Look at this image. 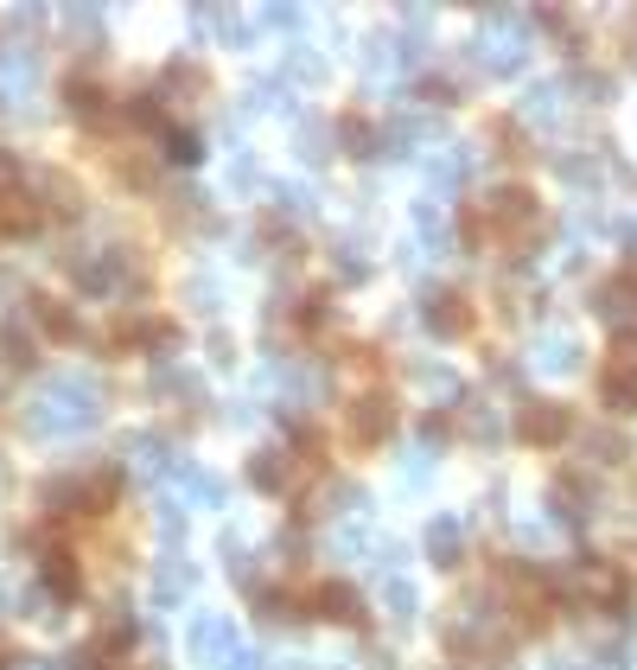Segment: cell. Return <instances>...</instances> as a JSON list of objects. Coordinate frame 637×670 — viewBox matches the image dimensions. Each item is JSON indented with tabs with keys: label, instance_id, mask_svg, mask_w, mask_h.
I'll list each match as a JSON object with an SVG mask.
<instances>
[{
	"label": "cell",
	"instance_id": "6da1fadb",
	"mask_svg": "<svg viewBox=\"0 0 637 670\" xmlns=\"http://www.w3.org/2000/svg\"><path fill=\"white\" fill-rule=\"evenodd\" d=\"M102 422V384L90 370H51L39 396L25 403V435L39 440H64V435H83Z\"/></svg>",
	"mask_w": 637,
	"mask_h": 670
},
{
	"label": "cell",
	"instance_id": "7a4b0ae2",
	"mask_svg": "<svg viewBox=\"0 0 637 670\" xmlns=\"http://www.w3.org/2000/svg\"><path fill=\"white\" fill-rule=\"evenodd\" d=\"M76 294H90V301H109V294H122V287L141 282V268H134V250H90V256H71Z\"/></svg>",
	"mask_w": 637,
	"mask_h": 670
},
{
	"label": "cell",
	"instance_id": "3957f363",
	"mask_svg": "<svg viewBox=\"0 0 637 670\" xmlns=\"http://www.w3.org/2000/svg\"><path fill=\"white\" fill-rule=\"evenodd\" d=\"M185 651L198 658V664H210V670H224L236 651H243V639H236V626H229L224 613H198L192 626H185Z\"/></svg>",
	"mask_w": 637,
	"mask_h": 670
},
{
	"label": "cell",
	"instance_id": "277c9868",
	"mask_svg": "<svg viewBox=\"0 0 637 670\" xmlns=\"http://www.w3.org/2000/svg\"><path fill=\"white\" fill-rule=\"evenodd\" d=\"M421 326H428L440 345H453V338L472 333V301H465V294H453V287H433L428 301H421Z\"/></svg>",
	"mask_w": 637,
	"mask_h": 670
},
{
	"label": "cell",
	"instance_id": "5b68a950",
	"mask_svg": "<svg viewBox=\"0 0 637 670\" xmlns=\"http://www.w3.org/2000/svg\"><path fill=\"white\" fill-rule=\"evenodd\" d=\"M479 180V148H440V154L428 160V185H433V199H453V192H465V185Z\"/></svg>",
	"mask_w": 637,
	"mask_h": 670
},
{
	"label": "cell",
	"instance_id": "8992f818",
	"mask_svg": "<svg viewBox=\"0 0 637 670\" xmlns=\"http://www.w3.org/2000/svg\"><path fill=\"white\" fill-rule=\"evenodd\" d=\"M345 428H351L357 447H382V440L395 435V403H389L382 389H370V396L351 403V422H345Z\"/></svg>",
	"mask_w": 637,
	"mask_h": 670
},
{
	"label": "cell",
	"instance_id": "52a82bcc",
	"mask_svg": "<svg viewBox=\"0 0 637 670\" xmlns=\"http://www.w3.org/2000/svg\"><path fill=\"white\" fill-rule=\"evenodd\" d=\"M530 370H542V377H574L581 370V338L567 333V326H548V333L535 338Z\"/></svg>",
	"mask_w": 637,
	"mask_h": 670
},
{
	"label": "cell",
	"instance_id": "ba28073f",
	"mask_svg": "<svg viewBox=\"0 0 637 670\" xmlns=\"http://www.w3.org/2000/svg\"><path fill=\"white\" fill-rule=\"evenodd\" d=\"M516 435L535 440V447H555V440L574 435V415L561 409V403H523L516 409Z\"/></svg>",
	"mask_w": 637,
	"mask_h": 670
},
{
	"label": "cell",
	"instance_id": "9c48e42d",
	"mask_svg": "<svg viewBox=\"0 0 637 670\" xmlns=\"http://www.w3.org/2000/svg\"><path fill=\"white\" fill-rule=\"evenodd\" d=\"M516 115H523L530 129H561V115H567V83H530V90L516 97Z\"/></svg>",
	"mask_w": 637,
	"mask_h": 670
},
{
	"label": "cell",
	"instance_id": "30bf717a",
	"mask_svg": "<svg viewBox=\"0 0 637 670\" xmlns=\"http://www.w3.org/2000/svg\"><path fill=\"white\" fill-rule=\"evenodd\" d=\"M166 486H173L178 498L192 505V511H210V505H224V479H217V473H204L198 460H178Z\"/></svg>",
	"mask_w": 637,
	"mask_h": 670
},
{
	"label": "cell",
	"instance_id": "8fae6325",
	"mask_svg": "<svg viewBox=\"0 0 637 670\" xmlns=\"http://www.w3.org/2000/svg\"><path fill=\"white\" fill-rule=\"evenodd\" d=\"M599 389H606L612 409H637V338L612 352V364H606V377H599Z\"/></svg>",
	"mask_w": 637,
	"mask_h": 670
},
{
	"label": "cell",
	"instance_id": "7c38bea8",
	"mask_svg": "<svg viewBox=\"0 0 637 670\" xmlns=\"http://www.w3.org/2000/svg\"><path fill=\"white\" fill-rule=\"evenodd\" d=\"M459 435L479 440V447H497V440L510 435V415L497 409V403H479V396H472V403H459Z\"/></svg>",
	"mask_w": 637,
	"mask_h": 670
},
{
	"label": "cell",
	"instance_id": "4fadbf2b",
	"mask_svg": "<svg viewBox=\"0 0 637 670\" xmlns=\"http://www.w3.org/2000/svg\"><path fill=\"white\" fill-rule=\"evenodd\" d=\"M479 211L491 217V231H510V224L523 231V224H535V192H523V185H504V192H491Z\"/></svg>",
	"mask_w": 637,
	"mask_h": 670
},
{
	"label": "cell",
	"instance_id": "5bb4252c",
	"mask_svg": "<svg viewBox=\"0 0 637 670\" xmlns=\"http://www.w3.org/2000/svg\"><path fill=\"white\" fill-rule=\"evenodd\" d=\"M421 141H428V115L395 109V115L377 129V154H421Z\"/></svg>",
	"mask_w": 637,
	"mask_h": 670
},
{
	"label": "cell",
	"instance_id": "9a60e30c",
	"mask_svg": "<svg viewBox=\"0 0 637 670\" xmlns=\"http://www.w3.org/2000/svg\"><path fill=\"white\" fill-rule=\"evenodd\" d=\"M192 581H198V568L185 562V556H160L153 562V607H178L192 593Z\"/></svg>",
	"mask_w": 637,
	"mask_h": 670
},
{
	"label": "cell",
	"instance_id": "2e32d148",
	"mask_svg": "<svg viewBox=\"0 0 637 670\" xmlns=\"http://www.w3.org/2000/svg\"><path fill=\"white\" fill-rule=\"evenodd\" d=\"M294 466H300V454H287V447H261L249 460V486L255 491H287L294 486Z\"/></svg>",
	"mask_w": 637,
	"mask_h": 670
},
{
	"label": "cell",
	"instance_id": "e0dca14e",
	"mask_svg": "<svg viewBox=\"0 0 637 670\" xmlns=\"http://www.w3.org/2000/svg\"><path fill=\"white\" fill-rule=\"evenodd\" d=\"M421 549H428V562H440V568H453L459 562V549H465V524H459L453 511H440L421 530Z\"/></svg>",
	"mask_w": 637,
	"mask_h": 670
},
{
	"label": "cell",
	"instance_id": "ac0fdd59",
	"mask_svg": "<svg viewBox=\"0 0 637 670\" xmlns=\"http://www.w3.org/2000/svg\"><path fill=\"white\" fill-rule=\"evenodd\" d=\"M39 575H45V593H51V600H76V593H83V568H76L71 549H45Z\"/></svg>",
	"mask_w": 637,
	"mask_h": 670
},
{
	"label": "cell",
	"instance_id": "d6986e66",
	"mask_svg": "<svg viewBox=\"0 0 637 670\" xmlns=\"http://www.w3.org/2000/svg\"><path fill=\"white\" fill-rule=\"evenodd\" d=\"M39 364V338L25 333L20 319H7L0 326V370H32Z\"/></svg>",
	"mask_w": 637,
	"mask_h": 670
},
{
	"label": "cell",
	"instance_id": "ffe728a7",
	"mask_svg": "<svg viewBox=\"0 0 637 670\" xmlns=\"http://www.w3.org/2000/svg\"><path fill=\"white\" fill-rule=\"evenodd\" d=\"M127 460L141 466V473H153V479H173L178 454H173V447H166L160 435H134V440H127Z\"/></svg>",
	"mask_w": 637,
	"mask_h": 670
},
{
	"label": "cell",
	"instance_id": "44dd1931",
	"mask_svg": "<svg viewBox=\"0 0 637 670\" xmlns=\"http://www.w3.org/2000/svg\"><path fill=\"white\" fill-rule=\"evenodd\" d=\"M32 319H39V333H45V338H58V345L83 333V326H76V313L64 307V301H51V294H32Z\"/></svg>",
	"mask_w": 637,
	"mask_h": 670
},
{
	"label": "cell",
	"instance_id": "7402d4cb",
	"mask_svg": "<svg viewBox=\"0 0 637 670\" xmlns=\"http://www.w3.org/2000/svg\"><path fill=\"white\" fill-rule=\"evenodd\" d=\"M319 613L338 619V626H357V619H363V600H357L351 581H326V588H319Z\"/></svg>",
	"mask_w": 637,
	"mask_h": 670
},
{
	"label": "cell",
	"instance_id": "603a6c76",
	"mask_svg": "<svg viewBox=\"0 0 637 670\" xmlns=\"http://www.w3.org/2000/svg\"><path fill=\"white\" fill-rule=\"evenodd\" d=\"M64 103H71V115L96 122V115H109V90H102L96 78H71L64 83Z\"/></svg>",
	"mask_w": 637,
	"mask_h": 670
},
{
	"label": "cell",
	"instance_id": "cb8c5ba5",
	"mask_svg": "<svg viewBox=\"0 0 637 670\" xmlns=\"http://www.w3.org/2000/svg\"><path fill=\"white\" fill-rule=\"evenodd\" d=\"M160 97H178V103H192V97H204V71L192 64V58H178V64H166V71H160Z\"/></svg>",
	"mask_w": 637,
	"mask_h": 670
},
{
	"label": "cell",
	"instance_id": "d4e9b609",
	"mask_svg": "<svg viewBox=\"0 0 637 670\" xmlns=\"http://www.w3.org/2000/svg\"><path fill=\"white\" fill-rule=\"evenodd\" d=\"M555 180H567L574 192H593V185H599V160L581 154V148H567V154H555Z\"/></svg>",
	"mask_w": 637,
	"mask_h": 670
},
{
	"label": "cell",
	"instance_id": "484cf974",
	"mask_svg": "<svg viewBox=\"0 0 637 670\" xmlns=\"http://www.w3.org/2000/svg\"><path fill=\"white\" fill-rule=\"evenodd\" d=\"M382 607H389L395 619H414V607H421V593H414V581H408L402 568L382 575Z\"/></svg>",
	"mask_w": 637,
	"mask_h": 670
},
{
	"label": "cell",
	"instance_id": "4316f807",
	"mask_svg": "<svg viewBox=\"0 0 637 670\" xmlns=\"http://www.w3.org/2000/svg\"><path fill=\"white\" fill-rule=\"evenodd\" d=\"M586 460L593 466H618L625 460V435H618V428H586Z\"/></svg>",
	"mask_w": 637,
	"mask_h": 670
},
{
	"label": "cell",
	"instance_id": "83f0119b",
	"mask_svg": "<svg viewBox=\"0 0 637 670\" xmlns=\"http://www.w3.org/2000/svg\"><path fill=\"white\" fill-rule=\"evenodd\" d=\"M363 549H382V542H370V530H357L351 517H338V530H331V556H345V562H363Z\"/></svg>",
	"mask_w": 637,
	"mask_h": 670
},
{
	"label": "cell",
	"instance_id": "f1b7e54d",
	"mask_svg": "<svg viewBox=\"0 0 637 670\" xmlns=\"http://www.w3.org/2000/svg\"><path fill=\"white\" fill-rule=\"evenodd\" d=\"M294 141H300V148H294V154H300V160H326V154H331V129H326V122H319V115H306V122H300V134H294Z\"/></svg>",
	"mask_w": 637,
	"mask_h": 670
},
{
	"label": "cell",
	"instance_id": "f546056e",
	"mask_svg": "<svg viewBox=\"0 0 637 670\" xmlns=\"http://www.w3.org/2000/svg\"><path fill=\"white\" fill-rule=\"evenodd\" d=\"M39 192H45V205L58 211V217H76V211H83V205H76V185L64 180V173H45V180H39Z\"/></svg>",
	"mask_w": 637,
	"mask_h": 670
},
{
	"label": "cell",
	"instance_id": "4dcf8cb0",
	"mask_svg": "<svg viewBox=\"0 0 637 670\" xmlns=\"http://www.w3.org/2000/svg\"><path fill=\"white\" fill-rule=\"evenodd\" d=\"M280 78H287V83H319V78H326V64H319V52L294 45V52H287V64H280Z\"/></svg>",
	"mask_w": 637,
	"mask_h": 670
},
{
	"label": "cell",
	"instance_id": "1f68e13d",
	"mask_svg": "<svg viewBox=\"0 0 637 670\" xmlns=\"http://www.w3.org/2000/svg\"><path fill=\"white\" fill-rule=\"evenodd\" d=\"M153 396H185V403H198V377H192V370H173V364H166V370L153 377Z\"/></svg>",
	"mask_w": 637,
	"mask_h": 670
},
{
	"label": "cell",
	"instance_id": "d6a6232c",
	"mask_svg": "<svg viewBox=\"0 0 637 670\" xmlns=\"http://www.w3.org/2000/svg\"><path fill=\"white\" fill-rule=\"evenodd\" d=\"M64 27H71L76 39H102L109 20H102V7H64Z\"/></svg>",
	"mask_w": 637,
	"mask_h": 670
},
{
	"label": "cell",
	"instance_id": "836d02e7",
	"mask_svg": "<svg viewBox=\"0 0 637 670\" xmlns=\"http://www.w3.org/2000/svg\"><path fill=\"white\" fill-rule=\"evenodd\" d=\"M204 154V141L192 129H166V160H178V166H192V160Z\"/></svg>",
	"mask_w": 637,
	"mask_h": 670
},
{
	"label": "cell",
	"instance_id": "e575fe53",
	"mask_svg": "<svg viewBox=\"0 0 637 670\" xmlns=\"http://www.w3.org/2000/svg\"><path fill=\"white\" fill-rule=\"evenodd\" d=\"M567 90H581V103H606L612 97V78L606 71H574V83Z\"/></svg>",
	"mask_w": 637,
	"mask_h": 670
},
{
	"label": "cell",
	"instance_id": "d590c367",
	"mask_svg": "<svg viewBox=\"0 0 637 670\" xmlns=\"http://www.w3.org/2000/svg\"><path fill=\"white\" fill-rule=\"evenodd\" d=\"M338 141H345V154H377V129L370 122H345Z\"/></svg>",
	"mask_w": 637,
	"mask_h": 670
},
{
	"label": "cell",
	"instance_id": "8d00e7d4",
	"mask_svg": "<svg viewBox=\"0 0 637 670\" xmlns=\"http://www.w3.org/2000/svg\"><path fill=\"white\" fill-rule=\"evenodd\" d=\"M428 479H433V454L428 447H414V454L402 460V486H428Z\"/></svg>",
	"mask_w": 637,
	"mask_h": 670
},
{
	"label": "cell",
	"instance_id": "74e56055",
	"mask_svg": "<svg viewBox=\"0 0 637 670\" xmlns=\"http://www.w3.org/2000/svg\"><path fill=\"white\" fill-rule=\"evenodd\" d=\"M331 262H338V275H345V282H351V275L363 282V250H357V243H338V256H331Z\"/></svg>",
	"mask_w": 637,
	"mask_h": 670
},
{
	"label": "cell",
	"instance_id": "f35d334b",
	"mask_svg": "<svg viewBox=\"0 0 637 670\" xmlns=\"http://www.w3.org/2000/svg\"><path fill=\"white\" fill-rule=\"evenodd\" d=\"M421 97H428L433 109H446V103H459V90H453V83H446V78H428V83H421Z\"/></svg>",
	"mask_w": 637,
	"mask_h": 670
},
{
	"label": "cell",
	"instance_id": "ab89813d",
	"mask_svg": "<svg viewBox=\"0 0 637 670\" xmlns=\"http://www.w3.org/2000/svg\"><path fill=\"white\" fill-rule=\"evenodd\" d=\"M261 20H268V27H300V7H261Z\"/></svg>",
	"mask_w": 637,
	"mask_h": 670
},
{
	"label": "cell",
	"instance_id": "60d3db41",
	"mask_svg": "<svg viewBox=\"0 0 637 670\" xmlns=\"http://www.w3.org/2000/svg\"><path fill=\"white\" fill-rule=\"evenodd\" d=\"M224 670H268V658H261V651H236Z\"/></svg>",
	"mask_w": 637,
	"mask_h": 670
},
{
	"label": "cell",
	"instance_id": "b9f144b4",
	"mask_svg": "<svg viewBox=\"0 0 637 670\" xmlns=\"http://www.w3.org/2000/svg\"><path fill=\"white\" fill-rule=\"evenodd\" d=\"M625 58H631V64H637V20H631V45H625Z\"/></svg>",
	"mask_w": 637,
	"mask_h": 670
},
{
	"label": "cell",
	"instance_id": "7bdbcfd3",
	"mask_svg": "<svg viewBox=\"0 0 637 670\" xmlns=\"http://www.w3.org/2000/svg\"><path fill=\"white\" fill-rule=\"evenodd\" d=\"M0 670H13V651H7V644H0Z\"/></svg>",
	"mask_w": 637,
	"mask_h": 670
},
{
	"label": "cell",
	"instance_id": "ee69618b",
	"mask_svg": "<svg viewBox=\"0 0 637 670\" xmlns=\"http://www.w3.org/2000/svg\"><path fill=\"white\" fill-rule=\"evenodd\" d=\"M0 486H7V460H0Z\"/></svg>",
	"mask_w": 637,
	"mask_h": 670
},
{
	"label": "cell",
	"instance_id": "f6af8a7d",
	"mask_svg": "<svg viewBox=\"0 0 637 670\" xmlns=\"http://www.w3.org/2000/svg\"><path fill=\"white\" fill-rule=\"evenodd\" d=\"M20 670H45V664H20Z\"/></svg>",
	"mask_w": 637,
	"mask_h": 670
}]
</instances>
